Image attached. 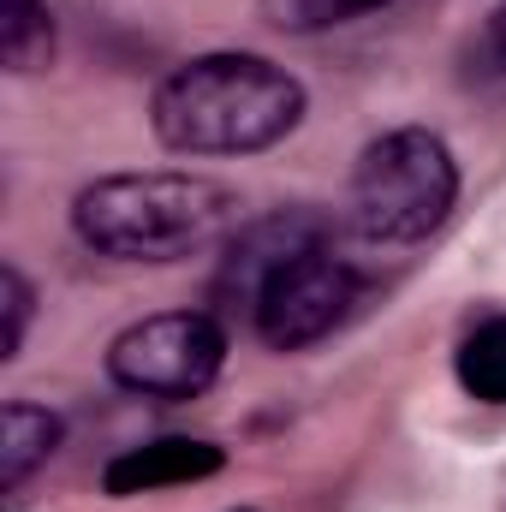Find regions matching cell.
<instances>
[{
	"instance_id": "cell-1",
	"label": "cell",
	"mask_w": 506,
	"mask_h": 512,
	"mask_svg": "<svg viewBox=\"0 0 506 512\" xmlns=\"http://www.w3.org/2000/svg\"><path fill=\"white\" fill-rule=\"evenodd\" d=\"M304 120V84L262 54H203L161 78L149 126L173 155H256Z\"/></svg>"
},
{
	"instance_id": "cell-2",
	"label": "cell",
	"mask_w": 506,
	"mask_h": 512,
	"mask_svg": "<svg viewBox=\"0 0 506 512\" xmlns=\"http://www.w3.org/2000/svg\"><path fill=\"white\" fill-rule=\"evenodd\" d=\"M239 191L203 173H108L78 191L72 227L120 262H185L239 233Z\"/></svg>"
},
{
	"instance_id": "cell-3",
	"label": "cell",
	"mask_w": 506,
	"mask_h": 512,
	"mask_svg": "<svg viewBox=\"0 0 506 512\" xmlns=\"http://www.w3.org/2000/svg\"><path fill=\"white\" fill-rule=\"evenodd\" d=\"M453 197H459V167L447 143L423 126L387 131L358 155L352 227L370 245H417L447 221Z\"/></svg>"
},
{
	"instance_id": "cell-4",
	"label": "cell",
	"mask_w": 506,
	"mask_h": 512,
	"mask_svg": "<svg viewBox=\"0 0 506 512\" xmlns=\"http://www.w3.org/2000/svg\"><path fill=\"white\" fill-rule=\"evenodd\" d=\"M358 304V268L340 251L334 233L310 239L304 251H292L251 298V322L262 346L274 352H304L322 334H334L346 322V310Z\"/></svg>"
},
{
	"instance_id": "cell-5",
	"label": "cell",
	"mask_w": 506,
	"mask_h": 512,
	"mask_svg": "<svg viewBox=\"0 0 506 512\" xmlns=\"http://www.w3.org/2000/svg\"><path fill=\"white\" fill-rule=\"evenodd\" d=\"M227 364V334L209 310H161L108 346V376L143 399H197Z\"/></svg>"
},
{
	"instance_id": "cell-6",
	"label": "cell",
	"mask_w": 506,
	"mask_h": 512,
	"mask_svg": "<svg viewBox=\"0 0 506 512\" xmlns=\"http://www.w3.org/2000/svg\"><path fill=\"white\" fill-rule=\"evenodd\" d=\"M322 233H334L322 215H310V209H280V215H262L251 227H239L227 245H221V268H215V298L227 304V310H251L256 286L286 262L292 251H304L310 239H322Z\"/></svg>"
},
{
	"instance_id": "cell-7",
	"label": "cell",
	"mask_w": 506,
	"mask_h": 512,
	"mask_svg": "<svg viewBox=\"0 0 506 512\" xmlns=\"http://www.w3.org/2000/svg\"><path fill=\"white\" fill-rule=\"evenodd\" d=\"M227 465V453L215 441H191V435H161V441H143L126 447L108 471H102V489L108 495H149V489H173V483H197V477H215Z\"/></svg>"
},
{
	"instance_id": "cell-8",
	"label": "cell",
	"mask_w": 506,
	"mask_h": 512,
	"mask_svg": "<svg viewBox=\"0 0 506 512\" xmlns=\"http://www.w3.org/2000/svg\"><path fill=\"white\" fill-rule=\"evenodd\" d=\"M54 447H60V417L48 405H30V399L0 405V489H18Z\"/></svg>"
},
{
	"instance_id": "cell-9",
	"label": "cell",
	"mask_w": 506,
	"mask_h": 512,
	"mask_svg": "<svg viewBox=\"0 0 506 512\" xmlns=\"http://www.w3.org/2000/svg\"><path fill=\"white\" fill-rule=\"evenodd\" d=\"M0 60L6 72H42L54 60V18L48 0H0Z\"/></svg>"
},
{
	"instance_id": "cell-10",
	"label": "cell",
	"mask_w": 506,
	"mask_h": 512,
	"mask_svg": "<svg viewBox=\"0 0 506 512\" xmlns=\"http://www.w3.org/2000/svg\"><path fill=\"white\" fill-rule=\"evenodd\" d=\"M459 387L483 405H506V316H489L459 346Z\"/></svg>"
},
{
	"instance_id": "cell-11",
	"label": "cell",
	"mask_w": 506,
	"mask_h": 512,
	"mask_svg": "<svg viewBox=\"0 0 506 512\" xmlns=\"http://www.w3.org/2000/svg\"><path fill=\"white\" fill-rule=\"evenodd\" d=\"M376 6H387V0H262V18H268L274 30L310 36V30L352 24V18H364V12H376Z\"/></svg>"
},
{
	"instance_id": "cell-12",
	"label": "cell",
	"mask_w": 506,
	"mask_h": 512,
	"mask_svg": "<svg viewBox=\"0 0 506 512\" xmlns=\"http://www.w3.org/2000/svg\"><path fill=\"white\" fill-rule=\"evenodd\" d=\"M0 304H6V340H0V358H18L24 352V328H30V304H36V292H30V280L6 262L0 268Z\"/></svg>"
},
{
	"instance_id": "cell-13",
	"label": "cell",
	"mask_w": 506,
	"mask_h": 512,
	"mask_svg": "<svg viewBox=\"0 0 506 512\" xmlns=\"http://www.w3.org/2000/svg\"><path fill=\"white\" fill-rule=\"evenodd\" d=\"M471 78H483V84L506 78V6L489 12V24H483L477 42H471Z\"/></svg>"
}]
</instances>
